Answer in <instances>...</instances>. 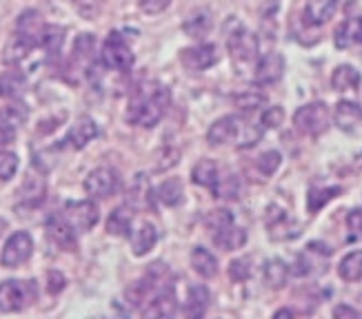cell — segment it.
<instances>
[{"mask_svg":"<svg viewBox=\"0 0 362 319\" xmlns=\"http://www.w3.org/2000/svg\"><path fill=\"white\" fill-rule=\"evenodd\" d=\"M334 42L338 49H349V47L362 44V18L360 16H351V18H347L336 29Z\"/></svg>","mask_w":362,"mask_h":319,"instance_id":"obj_14","label":"cell"},{"mask_svg":"<svg viewBox=\"0 0 362 319\" xmlns=\"http://www.w3.org/2000/svg\"><path fill=\"white\" fill-rule=\"evenodd\" d=\"M358 85H360V73L349 65H340L332 73V87L336 91H351L358 89Z\"/></svg>","mask_w":362,"mask_h":319,"instance_id":"obj_31","label":"cell"},{"mask_svg":"<svg viewBox=\"0 0 362 319\" xmlns=\"http://www.w3.org/2000/svg\"><path fill=\"white\" fill-rule=\"evenodd\" d=\"M243 120L238 116H225L216 120L209 131H207V140L211 142L214 147L218 145H225V142H231V140H240V133H243Z\"/></svg>","mask_w":362,"mask_h":319,"instance_id":"obj_11","label":"cell"},{"mask_svg":"<svg viewBox=\"0 0 362 319\" xmlns=\"http://www.w3.org/2000/svg\"><path fill=\"white\" fill-rule=\"evenodd\" d=\"M340 186H322V188H311L309 191V195H307V209L309 213H318L322 206L329 202V200H334L336 195H340Z\"/></svg>","mask_w":362,"mask_h":319,"instance_id":"obj_34","label":"cell"},{"mask_svg":"<svg viewBox=\"0 0 362 319\" xmlns=\"http://www.w3.org/2000/svg\"><path fill=\"white\" fill-rule=\"evenodd\" d=\"M182 195H185V188L178 178H171V180L163 182L158 186V191H156V198L167 206H178L182 202Z\"/></svg>","mask_w":362,"mask_h":319,"instance_id":"obj_33","label":"cell"},{"mask_svg":"<svg viewBox=\"0 0 362 319\" xmlns=\"http://www.w3.org/2000/svg\"><path fill=\"white\" fill-rule=\"evenodd\" d=\"M293 124L300 133L316 138L329 129V124H332V114H329V107L325 102H309L296 111Z\"/></svg>","mask_w":362,"mask_h":319,"instance_id":"obj_3","label":"cell"},{"mask_svg":"<svg viewBox=\"0 0 362 319\" xmlns=\"http://www.w3.org/2000/svg\"><path fill=\"white\" fill-rule=\"evenodd\" d=\"M169 102V89L163 85H153L147 91H140L127 109V122L143 126V129H151V126H156L165 118Z\"/></svg>","mask_w":362,"mask_h":319,"instance_id":"obj_1","label":"cell"},{"mask_svg":"<svg viewBox=\"0 0 362 319\" xmlns=\"http://www.w3.org/2000/svg\"><path fill=\"white\" fill-rule=\"evenodd\" d=\"M276 317H293V311H287V308H282L276 313Z\"/></svg>","mask_w":362,"mask_h":319,"instance_id":"obj_51","label":"cell"},{"mask_svg":"<svg viewBox=\"0 0 362 319\" xmlns=\"http://www.w3.org/2000/svg\"><path fill=\"white\" fill-rule=\"evenodd\" d=\"M93 47H96V38H93L91 34H81L74 42V56L85 60L93 54Z\"/></svg>","mask_w":362,"mask_h":319,"instance_id":"obj_41","label":"cell"},{"mask_svg":"<svg viewBox=\"0 0 362 319\" xmlns=\"http://www.w3.org/2000/svg\"><path fill=\"white\" fill-rule=\"evenodd\" d=\"M38 297V284L34 279H7L0 284V311L18 313Z\"/></svg>","mask_w":362,"mask_h":319,"instance_id":"obj_2","label":"cell"},{"mask_svg":"<svg viewBox=\"0 0 362 319\" xmlns=\"http://www.w3.org/2000/svg\"><path fill=\"white\" fill-rule=\"evenodd\" d=\"M204 224H207L214 233H218V231H223V229H227V227L233 224V215L229 211H225V209H216V211H211L207 215Z\"/></svg>","mask_w":362,"mask_h":319,"instance_id":"obj_39","label":"cell"},{"mask_svg":"<svg viewBox=\"0 0 362 319\" xmlns=\"http://www.w3.org/2000/svg\"><path fill=\"white\" fill-rule=\"evenodd\" d=\"M45 193H47V184L45 180L40 178V175H27V180L23 182L21 186V200L25 204H31V206H36L45 200Z\"/></svg>","mask_w":362,"mask_h":319,"instance_id":"obj_27","label":"cell"},{"mask_svg":"<svg viewBox=\"0 0 362 319\" xmlns=\"http://www.w3.org/2000/svg\"><path fill=\"white\" fill-rule=\"evenodd\" d=\"M62 42H65V29L58 27V25H47L42 40H40V47H45V52L52 54V56L58 54Z\"/></svg>","mask_w":362,"mask_h":319,"instance_id":"obj_37","label":"cell"},{"mask_svg":"<svg viewBox=\"0 0 362 319\" xmlns=\"http://www.w3.org/2000/svg\"><path fill=\"white\" fill-rule=\"evenodd\" d=\"M169 5H171V0H140V9H143L145 13H149V16L165 11Z\"/></svg>","mask_w":362,"mask_h":319,"instance_id":"obj_47","label":"cell"},{"mask_svg":"<svg viewBox=\"0 0 362 319\" xmlns=\"http://www.w3.org/2000/svg\"><path fill=\"white\" fill-rule=\"evenodd\" d=\"M176 311H178V301L174 293H171V289H167L147 301V306L143 308V317H171L176 315Z\"/></svg>","mask_w":362,"mask_h":319,"instance_id":"obj_16","label":"cell"},{"mask_svg":"<svg viewBox=\"0 0 362 319\" xmlns=\"http://www.w3.org/2000/svg\"><path fill=\"white\" fill-rule=\"evenodd\" d=\"M38 47V42L34 38H29L25 34H16L9 38V42L5 44V52H3V60L7 62V65H18L21 60H25L31 52H34Z\"/></svg>","mask_w":362,"mask_h":319,"instance_id":"obj_13","label":"cell"},{"mask_svg":"<svg viewBox=\"0 0 362 319\" xmlns=\"http://www.w3.org/2000/svg\"><path fill=\"white\" fill-rule=\"evenodd\" d=\"M62 289H65V275H60L58 270H52V273L47 275V291L56 295Z\"/></svg>","mask_w":362,"mask_h":319,"instance_id":"obj_48","label":"cell"},{"mask_svg":"<svg viewBox=\"0 0 362 319\" xmlns=\"http://www.w3.org/2000/svg\"><path fill=\"white\" fill-rule=\"evenodd\" d=\"M76 11L87 20H93L100 11V0H76Z\"/></svg>","mask_w":362,"mask_h":319,"instance_id":"obj_44","label":"cell"},{"mask_svg":"<svg viewBox=\"0 0 362 319\" xmlns=\"http://www.w3.org/2000/svg\"><path fill=\"white\" fill-rule=\"evenodd\" d=\"M227 44H229V54L235 65H249V62H254L258 56V38L243 27H238V31H233Z\"/></svg>","mask_w":362,"mask_h":319,"instance_id":"obj_7","label":"cell"},{"mask_svg":"<svg viewBox=\"0 0 362 319\" xmlns=\"http://www.w3.org/2000/svg\"><path fill=\"white\" fill-rule=\"evenodd\" d=\"M340 0H307L305 5V20L309 25H325L329 18H334Z\"/></svg>","mask_w":362,"mask_h":319,"instance_id":"obj_18","label":"cell"},{"mask_svg":"<svg viewBox=\"0 0 362 319\" xmlns=\"http://www.w3.org/2000/svg\"><path fill=\"white\" fill-rule=\"evenodd\" d=\"M214 191V195L218 200H235L240 195V180H238V175H225V178H218L216 186L211 188Z\"/></svg>","mask_w":362,"mask_h":319,"instance_id":"obj_35","label":"cell"},{"mask_svg":"<svg viewBox=\"0 0 362 319\" xmlns=\"http://www.w3.org/2000/svg\"><path fill=\"white\" fill-rule=\"evenodd\" d=\"M85 191L91 198H112L118 191V173L109 167L93 169L85 178Z\"/></svg>","mask_w":362,"mask_h":319,"instance_id":"obj_8","label":"cell"},{"mask_svg":"<svg viewBox=\"0 0 362 319\" xmlns=\"http://www.w3.org/2000/svg\"><path fill=\"white\" fill-rule=\"evenodd\" d=\"M218 167L211 160H202L194 167V173H192V180L198 184V186H204V188H214L216 182H218Z\"/></svg>","mask_w":362,"mask_h":319,"instance_id":"obj_32","label":"cell"},{"mask_svg":"<svg viewBox=\"0 0 362 319\" xmlns=\"http://www.w3.org/2000/svg\"><path fill=\"white\" fill-rule=\"evenodd\" d=\"M334 118H336V124L340 126L342 131H351L354 126L362 120V109L358 104L349 102V100H342V102L336 104Z\"/></svg>","mask_w":362,"mask_h":319,"instance_id":"obj_26","label":"cell"},{"mask_svg":"<svg viewBox=\"0 0 362 319\" xmlns=\"http://www.w3.org/2000/svg\"><path fill=\"white\" fill-rule=\"evenodd\" d=\"M31 253H34V239H31L29 233L18 231L7 239L3 255H0V262H3L5 268H18L31 258Z\"/></svg>","mask_w":362,"mask_h":319,"instance_id":"obj_5","label":"cell"},{"mask_svg":"<svg viewBox=\"0 0 362 319\" xmlns=\"http://www.w3.org/2000/svg\"><path fill=\"white\" fill-rule=\"evenodd\" d=\"M280 162H282V157H280L278 151H267V153H262V155L258 157V169H260L264 175H274V173L278 171Z\"/></svg>","mask_w":362,"mask_h":319,"instance_id":"obj_43","label":"cell"},{"mask_svg":"<svg viewBox=\"0 0 362 319\" xmlns=\"http://www.w3.org/2000/svg\"><path fill=\"white\" fill-rule=\"evenodd\" d=\"M60 215L69 222V224L74 227V231H91L98 222V206L89 200L67 202Z\"/></svg>","mask_w":362,"mask_h":319,"instance_id":"obj_6","label":"cell"},{"mask_svg":"<svg viewBox=\"0 0 362 319\" xmlns=\"http://www.w3.org/2000/svg\"><path fill=\"white\" fill-rule=\"evenodd\" d=\"M211 301V293L207 286L202 284H194L187 293V306H185V315L189 317H202V313L209 308Z\"/></svg>","mask_w":362,"mask_h":319,"instance_id":"obj_23","label":"cell"},{"mask_svg":"<svg viewBox=\"0 0 362 319\" xmlns=\"http://www.w3.org/2000/svg\"><path fill=\"white\" fill-rule=\"evenodd\" d=\"M5 229H7V222H5V219H0V235H3Z\"/></svg>","mask_w":362,"mask_h":319,"instance_id":"obj_52","label":"cell"},{"mask_svg":"<svg viewBox=\"0 0 362 319\" xmlns=\"http://www.w3.org/2000/svg\"><path fill=\"white\" fill-rule=\"evenodd\" d=\"M211 27H214V16H211V11L209 9H196L189 18L185 20V25H182V29H185V34L189 36V38H204L211 31Z\"/></svg>","mask_w":362,"mask_h":319,"instance_id":"obj_19","label":"cell"},{"mask_svg":"<svg viewBox=\"0 0 362 319\" xmlns=\"http://www.w3.org/2000/svg\"><path fill=\"white\" fill-rule=\"evenodd\" d=\"M334 317H338V319H340V317H360V313H358L356 308H351V306H344V304H342V306H338V308L334 311Z\"/></svg>","mask_w":362,"mask_h":319,"instance_id":"obj_50","label":"cell"},{"mask_svg":"<svg viewBox=\"0 0 362 319\" xmlns=\"http://www.w3.org/2000/svg\"><path fill=\"white\" fill-rule=\"evenodd\" d=\"M47 235H49L52 242L56 246H60L62 251H76V246H78L76 231L62 215H52L47 219Z\"/></svg>","mask_w":362,"mask_h":319,"instance_id":"obj_12","label":"cell"},{"mask_svg":"<svg viewBox=\"0 0 362 319\" xmlns=\"http://www.w3.org/2000/svg\"><path fill=\"white\" fill-rule=\"evenodd\" d=\"M25 87H27V78L18 69H9L0 76V98L18 100L25 93Z\"/></svg>","mask_w":362,"mask_h":319,"instance_id":"obj_21","label":"cell"},{"mask_svg":"<svg viewBox=\"0 0 362 319\" xmlns=\"http://www.w3.org/2000/svg\"><path fill=\"white\" fill-rule=\"evenodd\" d=\"M233 104L238 107L243 114H254V111L267 104V98L258 91H243L233 95Z\"/></svg>","mask_w":362,"mask_h":319,"instance_id":"obj_36","label":"cell"},{"mask_svg":"<svg viewBox=\"0 0 362 319\" xmlns=\"http://www.w3.org/2000/svg\"><path fill=\"white\" fill-rule=\"evenodd\" d=\"M103 62L105 67L116 71H129L134 67V54L129 49L127 40H124L118 31H112L103 44Z\"/></svg>","mask_w":362,"mask_h":319,"instance_id":"obj_4","label":"cell"},{"mask_svg":"<svg viewBox=\"0 0 362 319\" xmlns=\"http://www.w3.org/2000/svg\"><path fill=\"white\" fill-rule=\"evenodd\" d=\"M98 136V124L93 122L91 118H81L78 120L71 129H69V133H67V138H65V142L71 147V149H85L89 142Z\"/></svg>","mask_w":362,"mask_h":319,"instance_id":"obj_15","label":"cell"},{"mask_svg":"<svg viewBox=\"0 0 362 319\" xmlns=\"http://www.w3.org/2000/svg\"><path fill=\"white\" fill-rule=\"evenodd\" d=\"M45 23H42V16L36 11V9H27V11H23L21 13V18H18V23H16V31L18 34H25V36H29V38H34L38 44H40V40H42V34H45Z\"/></svg>","mask_w":362,"mask_h":319,"instance_id":"obj_22","label":"cell"},{"mask_svg":"<svg viewBox=\"0 0 362 319\" xmlns=\"http://www.w3.org/2000/svg\"><path fill=\"white\" fill-rule=\"evenodd\" d=\"M262 275H264V284L269 286V289L278 291V289H282V286L287 284L289 266H287L285 262H282V260L274 258V260H269V262H264Z\"/></svg>","mask_w":362,"mask_h":319,"instance_id":"obj_24","label":"cell"},{"mask_svg":"<svg viewBox=\"0 0 362 319\" xmlns=\"http://www.w3.org/2000/svg\"><path fill=\"white\" fill-rule=\"evenodd\" d=\"M27 120V109H25V104H9V107H5L3 111H0V122H5V124H9V126H21L23 122Z\"/></svg>","mask_w":362,"mask_h":319,"instance_id":"obj_38","label":"cell"},{"mask_svg":"<svg viewBox=\"0 0 362 319\" xmlns=\"http://www.w3.org/2000/svg\"><path fill=\"white\" fill-rule=\"evenodd\" d=\"M338 273L344 282H360L362 279V251H354L349 255H344Z\"/></svg>","mask_w":362,"mask_h":319,"instance_id":"obj_30","label":"cell"},{"mask_svg":"<svg viewBox=\"0 0 362 319\" xmlns=\"http://www.w3.org/2000/svg\"><path fill=\"white\" fill-rule=\"evenodd\" d=\"M132 219H134L132 211L124 209V206H120V209L112 211V215H109V219H107V233L109 235H118V237L129 235Z\"/></svg>","mask_w":362,"mask_h":319,"instance_id":"obj_29","label":"cell"},{"mask_svg":"<svg viewBox=\"0 0 362 319\" xmlns=\"http://www.w3.org/2000/svg\"><path fill=\"white\" fill-rule=\"evenodd\" d=\"M251 275V260L249 258H240V260H233L229 264V277L233 282H245Z\"/></svg>","mask_w":362,"mask_h":319,"instance_id":"obj_42","label":"cell"},{"mask_svg":"<svg viewBox=\"0 0 362 319\" xmlns=\"http://www.w3.org/2000/svg\"><path fill=\"white\" fill-rule=\"evenodd\" d=\"M129 204L134 209H151L153 206V188L145 173H138L129 188Z\"/></svg>","mask_w":362,"mask_h":319,"instance_id":"obj_20","label":"cell"},{"mask_svg":"<svg viewBox=\"0 0 362 319\" xmlns=\"http://www.w3.org/2000/svg\"><path fill=\"white\" fill-rule=\"evenodd\" d=\"M214 242L223 251H235V248H240L247 242V231L231 224V227H227L223 231L214 233Z\"/></svg>","mask_w":362,"mask_h":319,"instance_id":"obj_28","label":"cell"},{"mask_svg":"<svg viewBox=\"0 0 362 319\" xmlns=\"http://www.w3.org/2000/svg\"><path fill=\"white\" fill-rule=\"evenodd\" d=\"M18 171V155L11 151H0V180H11Z\"/></svg>","mask_w":362,"mask_h":319,"instance_id":"obj_40","label":"cell"},{"mask_svg":"<svg viewBox=\"0 0 362 319\" xmlns=\"http://www.w3.org/2000/svg\"><path fill=\"white\" fill-rule=\"evenodd\" d=\"M347 229L354 239H362V209H354L347 215Z\"/></svg>","mask_w":362,"mask_h":319,"instance_id":"obj_46","label":"cell"},{"mask_svg":"<svg viewBox=\"0 0 362 319\" xmlns=\"http://www.w3.org/2000/svg\"><path fill=\"white\" fill-rule=\"evenodd\" d=\"M282 73H285V58H282L280 54L272 52V54H264L258 65H256V73H254V83L256 85H274L278 83V80L282 78Z\"/></svg>","mask_w":362,"mask_h":319,"instance_id":"obj_10","label":"cell"},{"mask_svg":"<svg viewBox=\"0 0 362 319\" xmlns=\"http://www.w3.org/2000/svg\"><path fill=\"white\" fill-rule=\"evenodd\" d=\"M13 138H16V129H13V126H9V124H5V122H0V149L7 147V145H11Z\"/></svg>","mask_w":362,"mask_h":319,"instance_id":"obj_49","label":"cell"},{"mask_svg":"<svg viewBox=\"0 0 362 319\" xmlns=\"http://www.w3.org/2000/svg\"><path fill=\"white\" fill-rule=\"evenodd\" d=\"M192 266H194L196 273L200 277H204V279H211L218 273V260L214 258V255L207 248H202V246L194 248V253H192Z\"/></svg>","mask_w":362,"mask_h":319,"instance_id":"obj_25","label":"cell"},{"mask_svg":"<svg viewBox=\"0 0 362 319\" xmlns=\"http://www.w3.org/2000/svg\"><path fill=\"white\" fill-rule=\"evenodd\" d=\"M282 120H285V111H282V107H269L264 111V116H262V124L269 126V129L280 126Z\"/></svg>","mask_w":362,"mask_h":319,"instance_id":"obj_45","label":"cell"},{"mask_svg":"<svg viewBox=\"0 0 362 319\" xmlns=\"http://www.w3.org/2000/svg\"><path fill=\"white\" fill-rule=\"evenodd\" d=\"M156 242H158V229H156L151 222H143L132 235V251L136 258H143V255H147Z\"/></svg>","mask_w":362,"mask_h":319,"instance_id":"obj_17","label":"cell"},{"mask_svg":"<svg viewBox=\"0 0 362 319\" xmlns=\"http://www.w3.org/2000/svg\"><path fill=\"white\" fill-rule=\"evenodd\" d=\"M180 62L189 71H204L218 62V49H216V44H207V42L189 47V49L180 52Z\"/></svg>","mask_w":362,"mask_h":319,"instance_id":"obj_9","label":"cell"}]
</instances>
